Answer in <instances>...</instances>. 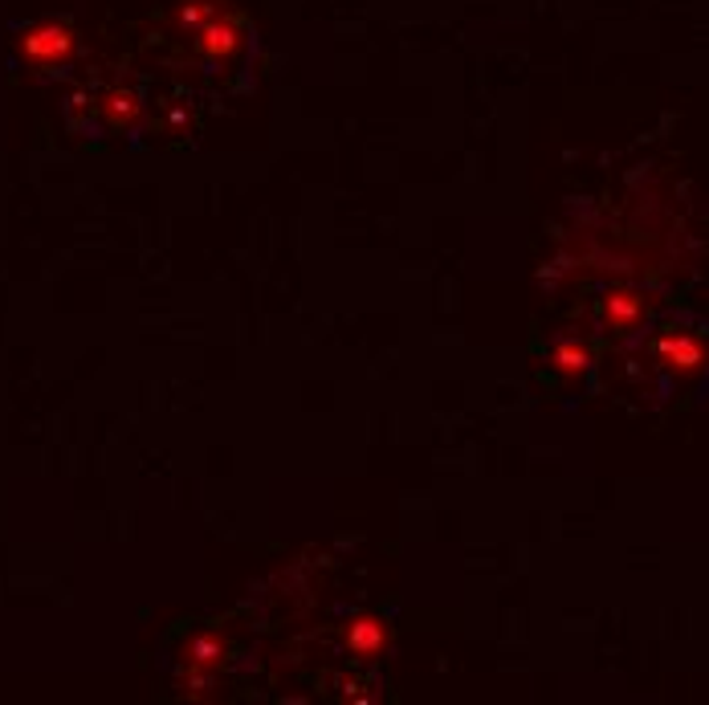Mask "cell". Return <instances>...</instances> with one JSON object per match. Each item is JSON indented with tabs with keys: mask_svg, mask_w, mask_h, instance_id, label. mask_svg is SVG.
<instances>
[{
	"mask_svg": "<svg viewBox=\"0 0 709 705\" xmlns=\"http://www.w3.org/2000/svg\"><path fill=\"white\" fill-rule=\"evenodd\" d=\"M550 363H555V372L562 375H579L591 367V346L583 339H559V343L550 346Z\"/></svg>",
	"mask_w": 709,
	"mask_h": 705,
	"instance_id": "5",
	"label": "cell"
},
{
	"mask_svg": "<svg viewBox=\"0 0 709 705\" xmlns=\"http://www.w3.org/2000/svg\"><path fill=\"white\" fill-rule=\"evenodd\" d=\"M600 319L603 327H612V331H632V327L644 322V298L636 290H612L603 298Z\"/></svg>",
	"mask_w": 709,
	"mask_h": 705,
	"instance_id": "3",
	"label": "cell"
},
{
	"mask_svg": "<svg viewBox=\"0 0 709 705\" xmlns=\"http://www.w3.org/2000/svg\"><path fill=\"white\" fill-rule=\"evenodd\" d=\"M347 649L355 652V656H363V661L379 656V652L388 649V628H384V620H379V616H355L347 624Z\"/></svg>",
	"mask_w": 709,
	"mask_h": 705,
	"instance_id": "4",
	"label": "cell"
},
{
	"mask_svg": "<svg viewBox=\"0 0 709 705\" xmlns=\"http://www.w3.org/2000/svg\"><path fill=\"white\" fill-rule=\"evenodd\" d=\"M74 50H78V38H74V29L66 21H37L17 38V54L25 57L29 66L41 70L66 66Z\"/></svg>",
	"mask_w": 709,
	"mask_h": 705,
	"instance_id": "1",
	"label": "cell"
},
{
	"mask_svg": "<svg viewBox=\"0 0 709 705\" xmlns=\"http://www.w3.org/2000/svg\"><path fill=\"white\" fill-rule=\"evenodd\" d=\"M656 355H660V363L673 367V372H697V367L706 363V343L694 339V334H660Z\"/></svg>",
	"mask_w": 709,
	"mask_h": 705,
	"instance_id": "2",
	"label": "cell"
},
{
	"mask_svg": "<svg viewBox=\"0 0 709 705\" xmlns=\"http://www.w3.org/2000/svg\"><path fill=\"white\" fill-rule=\"evenodd\" d=\"M187 661L196 665V673H213V669H221V661H225V644L216 637H201L192 644V652H187Z\"/></svg>",
	"mask_w": 709,
	"mask_h": 705,
	"instance_id": "7",
	"label": "cell"
},
{
	"mask_svg": "<svg viewBox=\"0 0 709 705\" xmlns=\"http://www.w3.org/2000/svg\"><path fill=\"white\" fill-rule=\"evenodd\" d=\"M103 115H107L110 131H127V127L139 122V98L131 90H110L103 98Z\"/></svg>",
	"mask_w": 709,
	"mask_h": 705,
	"instance_id": "6",
	"label": "cell"
}]
</instances>
